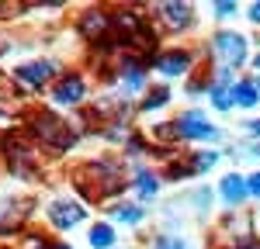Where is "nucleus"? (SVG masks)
<instances>
[{"mask_svg":"<svg viewBox=\"0 0 260 249\" xmlns=\"http://www.w3.org/2000/svg\"><path fill=\"white\" fill-rule=\"evenodd\" d=\"M215 14H219V18H229V14H236V4H215Z\"/></svg>","mask_w":260,"mask_h":249,"instance_id":"nucleus-20","label":"nucleus"},{"mask_svg":"<svg viewBox=\"0 0 260 249\" xmlns=\"http://www.w3.org/2000/svg\"><path fill=\"white\" fill-rule=\"evenodd\" d=\"M56 249H70V246H56Z\"/></svg>","mask_w":260,"mask_h":249,"instance_id":"nucleus-26","label":"nucleus"},{"mask_svg":"<svg viewBox=\"0 0 260 249\" xmlns=\"http://www.w3.org/2000/svg\"><path fill=\"white\" fill-rule=\"evenodd\" d=\"M253 66H257V69H260V56H257V59H253Z\"/></svg>","mask_w":260,"mask_h":249,"instance_id":"nucleus-24","label":"nucleus"},{"mask_svg":"<svg viewBox=\"0 0 260 249\" xmlns=\"http://www.w3.org/2000/svg\"><path fill=\"white\" fill-rule=\"evenodd\" d=\"M80 31L87 35V38H108L104 31H108V18L101 14V11H87L80 21Z\"/></svg>","mask_w":260,"mask_h":249,"instance_id":"nucleus-8","label":"nucleus"},{"mask_svg":"<svg viewBox=\"0 0 260 249\" xmlns=\"http://www.w3.org/2000/svg\"><path fill=\"white\" fill-rule=\"evenodd\" d=\"M257 94H260V80H257Z\"/></svg>","mask_w":260,"mask_h":249,"instance_id":"nucleus-25","label":"nucleus"},{"mask_svg":"<svg viewBox=\"0 0 260 249\" xmlns=\"http://www.w3.org/2000/svg\"><path fill=\"white\" fill-rule=\"evenodd\" d=\"M253 152H257V156H260V142H257V145H253Z\"/></svg>","mask_w":260,"mask_h":249,"instance_id":"nucleus-23","label":"nucleus"},{"mask_svg":"<svg viewBox=\"0 0 260 249\" xmlns=\"http://www.w3.org/2000/svg\"><path fill=\"white\" fill-rule=\"evenodd\" d=\"M180 139H215V128L205 121V114L198 111H187V114H180L177 121H174Z\"/></svg>","mask_w":260,"mask_h":249,"instance_id":"nucleus-2","label":"nucleus"},{"mask_svg":"<svg viewBox=\"0 0 260 249\" xmlns=\"http://www.w3.org/2000/svg\"><path fill=\"white\" fill-rule=\"evenodd\" d=\"M222 197H225V204H243L246 197H250V190H246V180L236 177V173H229V177H222Z\"/></svg>","mask_w":260,"mask_h":249,"instance_id":"nucleus-5","label":"nucleus"},{"mask_svg":"<svg viewBox=\"0 0 260 249\" xmlns=\"http://www.w3.org/2000/svg\"><path fill=\"white\" fill-rule=\"evenodd\" d=\"M115 218L118 222H128V225H136L142 218V208H115Z\"/></svg>","mask_w":260,"mask_h":249,"instance_id":"nucleus-16","label":"nucleus"},{"mask_svg":"<svg viewBox=\"0 0 260 249\" xmlns=\"http://www.w3.org/2000/svg\"><path fill=\"white\" fill-rule=\"evenodd\" d=\"M83 94H87V87H83L80 76H62L59 83H56V101L59 104H80L83 101Z\"/></svg>","mask_w":260,"mask_h":249,"instance_id":"nucleus-4","label":"nucleus"},{"mask_svg":"<svg viewBox=\"0 0 260 249\" xmlns=\"http://www.w3.org/2000/svg\"><path fill=\"white\" fill-rule=\"evenodd\" d=\"M167 101H170V90H163V87H156V90H149V97L142 101V107H146V111H153V107H163Z\"/></svg>","mask_w":260,"mask_h":249,"instance_id":"nucleus-13","label":"nucleus"},{"mask_svg":"<svg viewBox=\"0 0 260 249\" xmlns=\"http://www.w3.org/2000/svg\"><path fill=\"white\" fill-rule=\"evenodd\" d=\"M215 52H219L225 69L229 66H243L246 62V38L236 35V31H222V35H215Z\"/></svg>","mask_w":260,"mask_h":249,"instance_id":"nucleus-1","label":"nucleus"},{"mask_svg":"<svg viewBox=\"0 0 260 249\" xmlns=\"http://www.w3.org/2000/svg\"><path fill=\"white\" fill-rule=\"evenodd\" d=\"M24 249H49V246H45V239H39V235H28L24 239Z\"/></svg>","mask_w":260,"mask_h":249,"instance_id":"nucleus-18","label":"nucleus"},{"mask_svg":"<svg viewBox=\"0 0 260 249\" xmlns=\"http://www.w3.org/2000/svg\"><path fill=\"white\" fill-rule=\"evenodd\" d=\"M160 14L167 18L170 28H187V24H191V7H187V4H163Z\"/></svg>","mask_w":260,"mask_h":249,"instance_id":"nucleus-9","label":"nucleus"},{"mask_svg":"<svg viewBox=\"0 0 260 249\" xmlns=\"http://www.w3.org/2000/svg\"><path fill=\"white\" fill-rule=\"evenodd\" d=\"M156 249H187L180 239H174V235H163L160 242H156Z\"/></svg>","mask_w":260,"mask_h":249,"instance_id":"nucleus-17","label":"nucleus"},{"mask_svg":"<svg viewBox=\"0 0 260 249\" xmlns=\"http://www.w3.org/2000/svg\"><path fill=\"white\" fill-rule=\"evenodd\" d=\"M212 104H215L219 111H229V107H233V94L219 83V87H212Z\"/></svg>","mask_w":260,"mask_h":249,"instance_id":"nucleus-14","label":"nucleus"},{"mask_svg":"<svg viewBox=\"0 0 260 249\" xmlns=\"http://www.w3.org/2000/svg\"><path fill=\"white\" fill-rule=\"evenodd\" d=\"M250 132H253V135H260V121H250Z\"/></svg>","mask_w":260,"mask_h":249,"instance_id":"nucleus-22","label":"nucleus"},{"mask_svg":"<svg viewBox=\"0 0 260 249\" xmlns=\"http://www.w3.org/2000/svg\"><path fill=\"white\" fill-rule=\"evenodd\" d=\"M49 218L56 228H73L83 222V208L73 204V201H52L49 204Z\"/></svg>","mask_w":260,"mask_h":249,"instance_id":"nucleus-3","label":"nucleus"},{"mask_svg":"<svg viewBox=\"0 0 260 249\" xmlns=\"http://www.w3.org/2000/svg\"><path fill=\"white\" fill-rule=\"evenodd\" d=\"M187 66H191L187 52H167V56L156 59V69H160L163 76H180V73H187Z\"/></svg>","mask_w":260,"mask_h":249,"instance_id":"nucleus-6","label":"nucleus"},{"mask_svg":"<svg viewBox=\"0 0 260 249\" xmlns=\"http://www.w3.org/2000/svg\"><path fill=\"white\" fill-rule=\"evenodd\" d=\"M0 249H7V246H0Z\"/></svg>","mask_w":260,"mask_h":249,"instance_id":"nucleus-27","label":"nucleus"},{"mask_svg":"<svg viewBox=\"0 0 260 249\" xmlns=\"http://www.w3.org/2000/svg\"><path fill=\"white\" fill-rule=\"evenodd\" d=\"M49 76H52V62H24V66H18V80L31 83V87H42Z\"/></svg>","mask_w":260,"mask_h":249,"instance_id":"nucleus-7","label":"nucleus"},{"mask_svg":"<svg viewBox=\"0 0 260 249\" xmlns=\"http://www.w3.org/2000/svg\"><path fill=\"white\" fill-rule=\"evenodd\" d=\"M257 101H260V94H257V83H253V80H240V83H236V90H233V104H240V107H253Z\"/></svg>","mask_w":260,"mask_h":249,"instance_id":"nucleus-10","label":"nucleus"},{"mask_svg":"<svg viewBox=\"0 0 260 249\" xmlns=\"http://www.w3.org/2000/svg\"><path fill=\"white\" fill-rule=\"evenodd\" d=\"M111 242H115L111 225H94V228H90V246H94V249H108Z\"/></svg>","mask_w":260,"mask_h":249,"instance_id":"nucleus-11","label":"nucleus"},{"mask_svg":"<svg viewBox=\"0 0 260 249\" xmlns=\"http://www.w3.org/2000/svg\"><path fill=\"white\" fill-rule=\"evenodd\" d=\"M250 21L260 24V0H257V4H250Z\"/></svg>","mask_w":260,"mask_h":249,"instance_id":"nucleus-21","label":"nucleus"},{"mask_svg":"<svg viewBox=\"0 0 260 249\" xmlns=\"http://www.w3.org/2000/svg\"><path fill=\"white\" fill-rule=\"evenodd\" d=\"M121 73H125V87H128V90H139L142 87V66L139 62H125Z\"/></svg>","mask_w":260,"mask_h":249,"instance_id":"nucleus-12","label":"nucleus"},{"mask_svg":"<svg viewBox=\"0 0 260 249\" xmlns=\"http://www.w3.org/2000/svg\"><path fill=\"white\" fill-rule=\"evenodd\" d=\"M136 187H139V194H142V197H153V194H156V177H153V173H139Z\"/></svg>","mask_w":260,"mask_h":249,"instance_id":"nucleus-15","label":"nucleus"},{"mask_svg":"<svg viewBox=\"0 0 260 249\" xmlns=\"http://www.w3.org/2000/svg\"><path fill=\"white\" fill-rule=\"evenodd\" d=\"M0 49H4V45H0Z\"/></svg>","mask_w":260,"mask_h":249,"instance_id":"nucleus-28","label":"nucleus"},{"mask_svg":"<svg viewBox=\"0 0 260 249\" xmlns=\"http://www.w3.org/2000/svg\"><path fill=\"white\" fill-rule=\"evenodd\" d=\"M246 190H250L253 197H260V173H253V177L246 180Z\"/></svg>","mask_w":260,"mask_h":249,"instance_id":"nucleus-19","label":"nucleus"}]
</instances>
